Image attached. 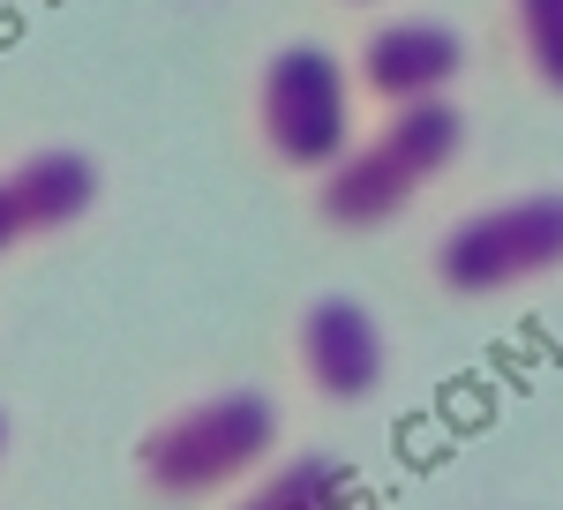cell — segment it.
Returning a JSON list of instances; mask_svg holds the SVG:
<instances>
[{
    "label": "cell",
    "mask_w": 563,
    "mask_h": 510,
    "mask_svg": "<svg viewBox=\"0 0 563 510\" xmlns=\"http://www.w3.org/2000/svg\"><path fill=\"white\" fill-rule=\"evenodd\" d=\"M278 443H286L278 398L256 382H225L158 413L135 435V480L158 503H218V496H241L278 458Z\"/></svg>",
    "instance_id": "cell-1"
},
{
    "label": "cell",
    "mask_w": 563,
    "mask_h": 510,
    "mask_svg": "<svg viewBox=\"0 0 563 510\" xmlns=\"http://www.w3.org/2000/svg\"><path fill=\"white\" fill-rule=\"evenodd\" d=\"M466 106L435 98V106H398L368 135H353V151L331 173L308 180V203L331 233H384L390 218H406L443 173L466 158Z\"/></svg>",
    "instance_id": "cell-2"
},
{
    "label": "cell",
    "mask_w": 563,
    "mask_h": 510,
    "mask_svg": "<svg viewBox=\"0 0 563 510\" xmlns=\"http://www.w3.org/2000/svg\"><path fill=\"white\" fill-rule=\"evenodd\" d=\"M563 270V188L488 196L429 241V278L443 300H504Z\"/></svg>",
    "instance_id": "cell-3"
},
{
    "label": "cell",
    "mask_w": 563,
    "mask_h": 510,
    "mask_svg": "<svg viewBox=\"0 0 563 510\" xmlns=\"http://www.w3.org/2000/svg\"><path fill=\"white\" fill-rule=\"evenodd\" d=\"M256 143L286 173H331L353 151V76L331 45L294 38L256 68Z\"/></svg>",
    "instance_id": "cell-4"
},
{
    "label": "cell",
    "mask_w": 563,
    "mask_h": 510,
    "mask_svg": "<svg viewBox=\"0 0 563 510\" xmlns=\"http://www.w3.org/2000/svg\"><path fill=\"white\" fill-rule=\"evenodd\" d=\"M294 368H301V382L323 406H339V413L368 406L390 376L384 315L361 293H316L294 315Z\"/></svg>",
    "instance_id": "cell-5"
},
{
    "label": "cell",
    "mask_w": 563,
    "mask_h": 510,
    "mask_svg": "<svg viewBox=\"0 0 563 510\" xmlns=\"http://www.w3.org/2000/svg\"><path fill=\"white\" fill-rule=\"evenodd\" d=\"M466 38L443 23V15H390V23H368L361 45H353L346 76H353V98H376L384 113L398 106H435L451 98L459 76H466Z\"/></svg>",
    "instance_id": "cell-6"
},
{
    "label": "cell",
    "mask_w": 563,
    "mask_h": 510,
    "mask_svg": "<svg viewBox=\"0 0 563 510\" xmlns=\"http://www.w3.org/2000/svg\"><path fill=\"white\" fill-rule=\"evenodd\" d=\"M0 180H8V203H15L23 241H45V233L84 225V218L98 211V196H106L98 158H90V151H76V143H38V151H23V158L0 173Z\"/></svg>",
    "instance_id": "cell-7"
},
{
    "label": "cell",
    "mask_w": 563,
    "mask_h": 510,
    "mask_svg": "<svg viewBox=\"0 0 563 510\" xmlns=\"http://www.w3.org/2000/svg\"><path fill=\"white\" fill-rule=\"evenodd\" d=\"M225 510H361V466L339 451H286Z\"/></svg>",
    "instance_id": "cell-8"
},
{
    "label": "cell",
    "mask_w": 563,
    "mask_h": 510,
    "mask_svg": "<svg viewBox=\"0 0 563 510\" xmlns=\"http://www.w3.org/2000/svg\"><path fill=\"white\" fill-rule=\"evenodd\" d=\"M504 15H511V45H519L526 76L563 98V0H504Z\"/></svg>",
    "instance_id": "cell-9"
},
{
    "label": "cell",
    "mask_w": 563,
    "mask_h": 510,
    "mask_svg": "<svg viewBox=\"0 0 563 510\" xmlns=\"http://www.w3.org/2000/svg\"><path fill=\"white\" fill-rule=\"evenodd\" d=\"M23 241V225H15V203H8V180H0V255Z\"/></svg>",
    "instance_id": "cell-10"
},
{
    "label": "cell",
    "mask_w": 563,
    "mask_h": 510,
    "mask_svg": "<svg viewBox=\"0 0 563 510\" xmlns=\"http://www.w3.org/2000/svg\"><path fill=\"white\" fill-rule=\"evenodd\" d=\"M0 458H8V413H0Z\"/></svg>",
    "instance_id": "cell-11"
},
{
    "label": "cell",
    "mask_w": 563,
    "mask_h": 510,
    "mask_svg": "<svg viewBox=\"0 0 563 510\" xmlns=\"http://www.w3.org/2000/svg\"><path fill=\"white\" fill-rule=\"evenodd\" d=\"M346 8H376V0H346Z\"/></svg>",
    "instance_id": "cell-12"
}]
</instances>
